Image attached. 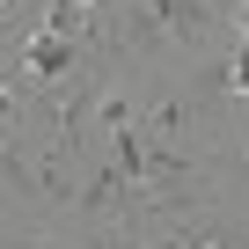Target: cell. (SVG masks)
Listing matches in <instances>:
<instances>
[{
    "instance_id": "6da1fadb",
    "label": "cell",
    "mask_w": 249,
    "mask_h": 249,
    "mask_svg": "<svg viewBox=\"0 0 249 249\" xmlns=\"http://www.w3.org/2000/svg\"><path fill=\"white\" fill-rule=\"evenodd\" d=\"M227 88H234V95H242V103H249V37H242V44H234V73H227Z\"/></svg>"
}]
</instances>
